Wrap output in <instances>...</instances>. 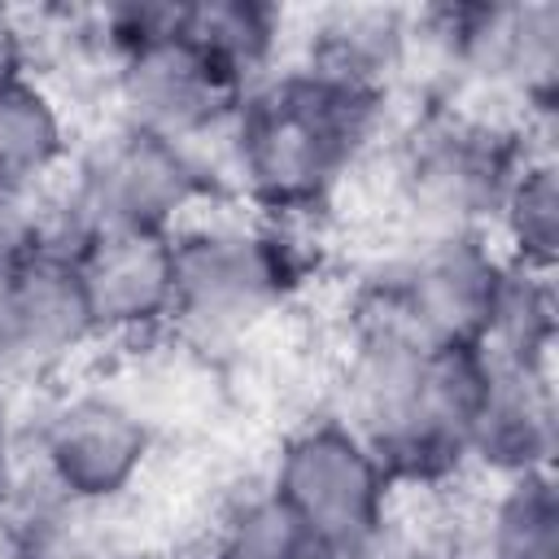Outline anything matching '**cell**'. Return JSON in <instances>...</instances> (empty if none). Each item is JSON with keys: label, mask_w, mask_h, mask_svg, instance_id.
<instances>
[{"label": "cell", "mask_w": 559, "mask_h": 559, "mask_svg": "<svg viewBox=\"0 0 559 559\" xmlns=\"http://www.w3.org/2000/svg\"><path fill=\"white\" fill-rule=\"evenodd\" d=\"M389 92L280 61L249 83L205 162L218 197L266 218L310 223L389 140Z\"/></svg>", "instance_id": "1"}, {"label": "cell", "mask_w": 559, "mask_h": 559, "mask_svg": "<svg viewBox=\"0 0 559 559\" xmlns=\"http://www.w3.org/2000/svg\"><path fill=\"white\" fill-rule=\"evenodd\" d=\"M489 376L480 345H424L380 319L349 314L332 415L384 463L397 489L467 480V428Z\"/></svg>", "instance_id": "2"}, {"label": "cell", "mask_w": 559, "mask_h": 559, "mask_svg": "<svg viewBox=\"0 0 559 559\" xmlns=\"http://www.w3.org/2000/svg\"><path fill=\"white\" fill-rule=\"evenodd\" d=\"M306 223L214 201L175 231L170 336L197 354L240 349L306 284Z\"/></svg>", "instance_id": "3"}, {"label": "cell", "mask_w": 559, "mask_h": 559, "mask_svg": "<svg viewBox=\"0 0 559 559\" xmlns=\"http://www.w3.org/2000/svg\"><path fill=\"white\" fill-rule=\"evenodd\" d=\"M533 148L550 144L489 114L424 100L384 144V201L397 236H489Z\"/></svg>", "instance_id": "4"}, {"label": "cell", "mask_w": 559, "mask_h": 559, "mask_svg": "<svg viewBox=\"0 0 559 559\" xmlns=\"http://www.w3.org/2000/svg\"><path fill=\"white\" fill-rule=\"evenodd\" d=\"M105 52V96L114 122L205 148L223 135L240 83H231L175 22V4H114L92 13Z\"/></svg>", "instance_id": "5"}, {"label": "cell", "mask_w": 559, "mask_h": 559, "mask_svg": "<svg viewBox=\"0 0 559 559\" xmlns=\"http://www.w3.org/2000/svg\"><path fill=\"white\" fill-rule=\"evenodd\" d=\"M57 201L79 240L87 231H179L223 197L201 148L109 122V131L74 148Z\"/></svg>", "instance_id": "6"}, {"label": "cell", "mask_w": 559, "mask_h": 559, "mask_svg": "<svg viewBox=\"0 0 559 559\" xmlns=\"http://www.w3.org/2000/svg\"><path fill=\"white\" fill-rule=\"evenodd\" d=\"M507 258L493 236H397L362 275L354 314L424 345H480Z\"/></svg>", "instance_id": "7"}, {"label": "cell", "mask_w": 559, "mask_h": 559, "mask_svg": "<svg viewBox=\"0 0 559 559\" xmlns=\"http://www.w3.org/2000/svg\"><path fill=\"white\" fill-rule=\"evenodd\" d=\"M148 415L118 389H57L26 437L35 480L74 511H96L127 498L153 459Z\"/></svg>", "instance_id": "8"}, {"label": "cell", "mask_w": 559, "mask_h": 559, "mask_svg": "<svg viewBox=\"0 0 559 559\" xmlns=\"http://www.w3.org/2000/svg\"><path fill=\"white\" fill-rule=\"evenodd\" d=\"M328 550H349L380 533L397 507V485L376 450L332 411L284 432L262 480Z\"/></svg>", "instance_id": "9"}, {"label": "cell", "mask_w": 559, "mask_h": 559, "mask_svg": "<svg viewBox=\"0 0 559 559\" xmlns=\"http://www.w3.org/2000/svg\"><path fill=\"white\" fill-rule=\"evenodd\" d=\"M70 266L96 345L135 349L170 336L175 314V231H87Z\"/></svg>", "instance_id": "10"}, {"label": "cell", "mask_w": 559, "mask_h": 559, "mask_svg": "<svg viewBox=\"0 0 559 559\" xmlns=\"http://www.w3.org/2000/svg\"><path fill=\"white\" fill-rule=\"evenodd\" d=\"M96 332L70 253H39L0 271V384H57Z\"/></svg>", "instance_id": "11"}, {"label": "cell", "mask_w": 559, "mask_h": 559, "mask_svg": "<svg viewBox=\"0 0 559 559\" xmlns=\"http://www.w3.org/2000/svg\"><path fill=\"white\" fill-rule=\"evenodd\" d=\"M559 450L555 371H520L489 358V376L467 428V480L502 485L546 476Z\"/></svg>", "instance_id": "12"}, {"label": "cell", "mask_w": 559, "mask_h": 559, "mask_svg": "<svg viewBox=\"0 0 559 559\" xmlns=\"http://www.w3.org/2000/svg\"><path fill=\"white\" fill-rule=\"evenodd\" d=\"M411 48H415V13L358 4V9L319 13L297 61L393 96L397 79L411 74Z\"/></svg>", "instance_id": "13"}, {"label": "cell", "mask_w": 559, "mask_h": 559, "mask_svg": "<svg viewBox=\"0 0 559 559\" xmlns=\"http://www.w3.org/2000/svg\"><path fill=\"white\" fill-rule=\"evenodd\" d=\"M74 148L66 100L39 74L0 87V197L52 188Z\"/></svg>", "instance_id": "14"}, {"label": "cell", "mask_w": 559, "mask_h": 559, "mask_svg": "<svg viewBox=\"0 0 559 559\" xmlns=\"http://www.w3.org/2000/svg\"><path fill=\"white\" fill-rule=\"evenodd\" d=\"M179 31L240 87L258 83L280 66L284 52V9L262 0H197L175 4Z\"/></svg>", "instance_id": "15"}, {"label": "cell", "mask_w": 559, "mask_h": 559, "mask_svg": "<svg viewBox=\"0 0 559 559\" xmlns=\"http://www.w3.org/2000/svg\"><path fill=\"white\" fill-rule=\"evenodd\" d=\"M555 345H559L555 271L507 262L480 336L485 358L520 371H555Z\"/></svg>", "instance_id": "16"}, {"label": "cell", "mask_w": 559, "mask_h": 559, "mask_svg": "<svg viewBox=\"0 0 559 559\" xmlns=\"http://www.w3.org/2000/svg\"><path fill=\"white\" fill-rule=\"evenodd\" d=\"M472 559H559V489L555 472L480 489Z\"/></svg>", "instance_id": "17"}, {"label": "cell", "mask_w": 559, "mask_h": 559, "mask_svg": "<svg viewBox=\"0 0 559 559\" xmlns=\"http://www.w3.org/2000/svg\"><path fill=\"white\" fill-rule=\"evenodd\" d=\"M493 245L507 262L555 271L559 262V162L555 148H533L520 170L511 175L498 218H493Z\"/></svg>", "instance_id": "18"}, {"label": "cell", "mask_w": 559, "mask_h": 559, "mask_svg": "<svg viewBox=\"0 0 559 559\" xmlns=\"http://www.w3.org/2000/svg\"><path fill=\"white\" fill-rule=\"evenodd\" d=\"M210 559H328V550L266 485H258L223 507L210 533Z\"/></svg>", "instance_id": "19"}, {"label": "cell", "mask_w": 559, "mask_h": 559, "mask_svg": "<svg viewBox=\"0 0 559 559\" xmlns=\"http://www.w3.org/2000/svg\"><path fill=\"white\" fill-rule=\"evenodd\" d=\"M35 74V35L31 17L13 4H0V87Z\"/></svg>", "instance_id": "20"}, {"label": "cell", "mask_w": 559, "mask_h": 559, "mask_svg": "<svg viewBox=\"0 0 559 559\" xmlns=\"http://www.w3.org/2000/svg\"><path fill=\"white\" fill-rule=\"evenodd\" d=\"M332 559H424V555L402 537V528H397L393 515H389V524H384L380 533H371L367 542H358V546H349V550H336Z\"/></svg>", "instance_id": "21"}, {"label": "cell", "mask_w": 559, "mask_h": 559, "mask_svg": "<svg viewBox=\"0 0 559 559\" xmlns=\"http://www.w3.org/2000/svg\"><path fill=\"white\" fill-rule=\"evenodd\" d=\"M17 476H22V467H17V437H13V424H9V415L0 406V502L13 493Z\"/></svg>", "instance_id": "22"}]
</instances>
